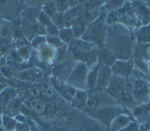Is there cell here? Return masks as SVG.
<instances>
[{"label":"cell","mask_w":150,"mask_h":131,"mask_svg":"<svg viewBox=\"0 0 150 131\" xmlns=\"http://www.w3.org/2000/svg\"><path fill=\"white\" fill-rule=\"evenodd\" d=\"M135 35L138 41L141 43L150 42V23L140 28Z\"/></svg>","instance_id":"obj_18"},{"label":"cell","mask_w":150,"mask_h":131,"mask_svg":"<svg viewBox=\"0 0 150 131\" xmlns=\"http://www.w3.org/2000/svg\"><path fill=\"white\" fill-rule=\"evenodd\" d=\"M18 77L26 82H39L43 78V73L42 70L37 67L26 68L18 73Z\"/></svg>","instance_id":"obj_11"},{"label":"cell","mask_w":150,"mask_h":131,"mask_svg":"<svg viewBox=\"0 0 150 131\" xmlns=\"http://www.w3.org/2000/svg\"><path fill=\"white\" fill-rule=\"evenodd\" d=\"M14 70L6 63L0 69V72L7 79L12 78L14 76Z\"/></svg>","instance_id":"obj_32"},{"label":"cell","mask_w":150,"mask_h":131,"mask_svg":"<svg viewBox=\"0 0 150 131\" xmlns=\"http://www.w3.org/2000/svg\"><path fill=\"white\" fill-rule=\"evenodd\" d=\"M89 93L86 90L77 89V91L71 100V103L73 106L79 109H84L88 97Z\"/></svg>","instance_id":"obj_13"},{"label":"cell","mask_w":150,"mask_h":131,"mask_svg":"<svg viewBox=\"0 0 150 131\" xmlns=\"http://www.w3.org/2000/svg\"><path fill=\"white\" fill-rule=\"evenodd\" d=\"M125 113L124 108L117 105H109L98 108L88 113L91 116L109 127L114 119L118 115Z\"/></svg>","instance_id":"obj_4"},{"label":"cell","mask_w":150,"mask_h":131,"mask_svg":"<svg viewBox=\"0 0 150 131\" xmlns=\"http://www.w3.org/2000/svg\"><path fill=\"white\" fill-rule=\"evenodd\" d=\"M112 73L127 78L133 70V62L131 60H116L110 67Z\"/></svg>","instance_id":"obj_9"},{"label":"cell","mask_w":150,"mask_h":131,"mask_svg":"<svg viewBox=\"0 0 150 131\" xmlns=\"http://www.w3.org/2000/svg\"><path fill=\"white\" fill-rule=\"evenodd\" d=\"M2 56H3V53L0 51V58H2Z\"/></svg>","instance_id":"obj_40"},{"label":"cell","mask_w":150,"mask_h":131,"mask_svg":"<svg viewBox=\"0 0 150 131\" xmlns=\"http://www.w3.org/2000/svg\"><path fill=\"white\" fill-rule=\"evenodd\" d=\"M87 66L83 63H78L74 66L67 78L68 84L77 89H83L86 87L88 76Z\"/></svg>","instance_id":"obj_6"},{"label":"cell","mask_w":150,"mask_h":131,"mask_svg":"<svg viewBox=\"0 0 150 131\" xmlns=\"http://www.w3.org/2000/svg\"><path fill=\"white\" fill-rule=\"evenodd\" d=\"M145 3V4L150 9V1H144V2Z\"/></svg>","instance_id":"obj_37"},{"label":"cell","mask_w":150,"mask_h":131,"mask_svg":"<svg viewBox=\"0 0 150 131\" xmlns=\"http://www.w3.org/2000/svg\"><path fill=\"white\" fill-rule=\"evenodd\" d=\"M9 45V39L2 38L0 39V51L3 53V52L6 51Z\"/></svg>","instance_id":"obj_34"},{"label":"cell","mask_w":150,"mask_h":131,"mask_svg":"<svg viewBox=\"0 0 150 131\" xmlns=\"http://www.w3.org/2000/svg\"><path fill=\"white\" fill-rule=\"evenodd\" d=\"M59 36L64 44L68 45H70L75 40L71 28H64L60 29Z\"/></svg>","instance_id":"obj_22"},{"label":"cell","mask_w":150,"mask_h":131,"mask_svg":"<svg viewBox=\"0 0 150 131\" xmlns=\"http://www.w3.org/2000/svg\"><path fill=\"white\" fill-rule=\"evenodd\" d=\"M27 107L34 113L38 115H42L46 110V105L40 99L36 98H32L28 101Z\"/></svg>","instance_id":"obj_15"},{"label":"cell","mask_w":150,"mask_h":131,"mask_svg":"<svg viewBox=\"0 0 150 131\" xmlns=\"http://www.w3.org/2000/svg\"><path fill=\"white\" fill-rule=\"evenodd\" d=\"M39 49L40 50V57L42 59L47 61L54 56L53 47L50 45H46L45 43L43 44Z\"/></svg>","instance_id":"obj_23"},{"label":"cell","mask_w":150,"mask_h":131,"mask_svg":"<svg viewBox=\"0 0 150 131\" xmlns=\"http://www.w3.org/2000/svg\"><path fill=\"white\" fill-rule=\"evenodd\" d=\"M127 83L126 78L112 73L105 92L115 101L119 102Z\"/></svg>","instance_id":"obj_7"},{"label":"cell","mask_w":150,"mask_h":131,"mask_svg":"<svg viewBox=\"0 0 150 131\" xmlns=\"http://www.w3.org/2000/svg\"><path fill=\"white\" fill-rule=\"evenodd\" d=\"M107 22L110 23L114 22H120L125 24L128 28H134L140 24L137 19L131 4H124L119 9L110 12L107 16Z\"/></svg>","instance_id":"obj_3"},{"label":"cell","mask_w":150,"mask_h":131,"mask_svg":"<svg viewBox=\"0 0 150 131\" xmlns=\"http://www.w3.org/2000/svg\"><path fill=\"white\" fill-rule=\"evenodd\" d=\"M98 58L100 59L101 64L110 68L117 60L111 51L106 46L100 50V53L98 54Z\"/></svg>","instance_id":"obj_14"},{"label":"cell","mask_w":150,"mask_h":131,"mask_svg":"<svg viewBox=\"0 0 150 131\" xmlns=\"http://www.w3.org/2000/svg\"><path fill=\"white\" fill-rule=\"evenodd\" d=\"M2 109H3V108H2V106H1V105L0 104V114H1V113L2 112Z\"/></svg>","instance_id":"obj_39"},{"label":"cell","mask_w":150,"mask_h":131,"mask_svg":"<svg viewBox=\"0 0 150 131\" xmlns=\"http://www.w3.org/2000/svg\"><path fill=\"white\" fill-rule=\"evenodd\" d=\"M119 102L128 106L134 105V104L135 103L134 99L131 83L128 82L127 83L124 89Z\"/></svg>","instance_id":"obj_17"},{"label":"cell","mask_w":150,"mask_h":131,"mask_svg":"<svg viewBox=\"0 0 150 131\" xmlns=\"http://www.w3.org/2000/svg\"><path fill=\"white\" fill-rule=\"evenodd\" d=\"M16 95L17 93L13 88L6 87L0 93V104L2 108L8 106L10 102L16 97Z\"/></svg>","instance_id":"obj_16"},{"label":"cell","mask_w":150,"mask_h":131,"mask_svg":"<svg viewBox=\"0 0 150 131\" xmlns=\"http://www.w3.org/2000/svg\"><path fill=\"white\" fill-rule=\"evenodd\" d=\"M130 122H131V116L126 113H124L116 117L109 127L112 131H120L129 125Z\"/></svg>","instance_id":"obj_12"},{"label":"cell","mask_w":150,"mask_h":131,"mask_svg":"<svg viewBox=\"0 0 150 131\" xmlns=\"http://www.w3.org/2000/svg\"><path fill=\"white\" fill-rule=\"evenodd\" d=\"M98 66L99 65H97L90 73H88L87 79V83H86V88L88 90V93L89 94H91L93 89L94 88L97 78V74H98Z\"/></svg>","instance_id":"obj_21"},{"label":"cell","mask_w":150,"mask_h":131,"mask_svg":"<svg viewBox=\"0 0 150 131\" xmlns=\"http://www.w3.org/2000/svg\"><path fill=\"white\" fill-rule=\"evenodd\" d=\"M38 19L39 20V23L42 24L43 26H44L46 28V29L54 24L52 22V19L42 11L39 12V14L38 15Z\"/></svg>","instance_id":"obj_27"},{"label":"cell","mask_w":150,"mask_h":131,"mask_svg":"<svg viewBox=\"0 0 150 131\" xmlns=\"http://www.w3.org/2000/svg\"><path fill=\"white\" fill-rule=\"evenodd\" d=\"M46 38V41L53 48H61L63 47V46L65 45L62 41L58 36H52V35H47Z\"/></svg>","instance_id":"obj_26"},{"label":"cell","mask_w":150,"mask_h":131,"mask_svg":"<svg viewBox=\"0 0 150 131\" xmlns=\"http://www.w3.org/2000/svg\"><path fill=\"white\" fill-rule=\"evenodd\" d=\"M42 11L52 19L57 12L54 1H50L45 4L42 7Z\"/></svg>","instance_id":"obj_25"},{"label":"cell","mask_w":150,"mask_h":131,"mask_svg":"<svg viewBox=\"0 0 150 131\" xmlns=\"http://www.w3.org/2000/svg\"><path fill=\"white\" fill-rule=\"evenodd\" d=\"M134 101L138 105L150 102V83L141 76H137L131 83Z\"/></svg>","instance_id":"obj_5"},{"label":"cell","mask_w":150,"mask_h":131,"mask_svg":"<svg viewBox=\"0 0 150 131\" xmlns=\"http://www.w3.org/2000/svg\"><path fill=\"white\" fill-rule=\"evenodd\" d=\"M105 46L113 53L117 60H129L134 52V43L129 36L121 35L115 31H107Z\"/></svg>","instance_id":"obj_1"},{"label":"cell","mask_w":150,"mask_h":131,"mask_svg":"<svg viewBox=\"0 0 150 131\" xmlns=\"http://www.w3.org/2000/svg\"><path fill=\"white\" fill-rule=\"evenodd\" d=\"M6 63H7L6 58L5 56H3L2 58H0V69L2 67H3L5 65H6Z\"/></svg>","instance_id":"obj_35"},{"label":"cell","mask_w":150,"mask_h":131,"mask_svg":"<svg viewBox=\"0 0 150 131\" xmlns=\"http://www.w3.org/2000/svg\"><path fill=\"white\" fill-rule=\"evenodd\" d=\"M6 87H7L6 85H5V83H0V93H1Z\"/></svg>","instance_id":"obj_36"},{"label":"cell","mask_w":150,"mask_h":131,"mask_svg":"<svg viewBox=\"0 0 150 131\" xmlns=\"http://www.w3.org/2000/svg\"><path fill=\"white\" fill-rule=\"evenodd\" d=\"M87 25H87L84 22L76 19L71 26V29L74 38H81L86 31Z\"/></svg>","instance_id":"obj_20"},{"label":"cell","mask_w":150,"mask_h":131,"mask_svg":"<svg viewBox=\"0 0 150 131\" xmlns=\"http://www.w3.org/2000/svg\"><path fill=\"white\" fill-rule=\"evenodd\" d=\"M125 2L122 1H110L105 2L104 7L106 10L109 11L110 12L114 11L120 8H121Z\"/></svg>","instance_id":"obj_28"},{"label":"cell","mask_w":150,"mask_h":131,"mask_svg":"<svg viewBox=\"0 0 150 131\" xmlns=\"http://www.w3.org/2000/svg\"><path fill=\"white\" fill-rule=\"evenodd\" d=\"M54 3L57 12L64 13L70 8L67 1H56Z\"/></svg>","instance_id":"obj_31"},{"label":"cell","mask_w":150,"mask_h":131,"mask_svg":"<svg viewBox=\"0 0 150 131\" xmlns=\"http://www.w3.org/2000/svg\"><path fill=\"white\" fill-rule=\"evenodd\" d=\"M1 123L6 129L12 130L16 127V122L8 116L4 115L1 118Z\"/></svg>","instance_id":"obj_29"},{"label":"cell","mask_w":150,"mask_h":131,"mask_svg":"<svg viewBox=\"0 0 150 131\" xmlns=\"http://www.w3.org/2000/svg\"><path fill=\"white\" fill-rule=\"evenodd\" d=\"M112 72L110 68L101 64L98 66L96 83L91 93H100L105 92Z\"/></svg>","instance_id":"obj_8"},{"label":"cell","mask_w":150,"mask_h":131,"mask_svg":"<svg viewBox=\"0 0 150 131\" xmlns=\"http://www.w3.org/2000/svg\"><path fill=\"white\" fill-rule=\"evenodd\" d=\"M46 41V38L42 36H36L33 39H32L31 44L32 47H33L35 49H39L43 44L45 43Z\"/></svg>","instance_id":"obj_33"},{"label":"cell","mask_w":150,"mask_h":131,"mask_svg":"<svg viewBox=\"0 0 150 131\" xmlns=\"http://www.w3.org/2000/svg\"><path fill=\"white\" fill-rule=\"evenodd\" d=\"M147 68H148V72H150V62L147 63Z\"/></svg>","instance_id":"obj_38"},{"label":"cell","mask_w":150,"mask_h":131,"mask_svg":"<svg viewBox=\"0 0 150 131\" xmlns=\"http://www.w3.org/2000/svg\"><path fill=\"white\" fill-rule=\"evenodd\" d=\"M106 22V14L104 12L100 14L87 25L81 39L95 45L102 46L105 41L107 35Z\"/></svg>","instance_id":"obj_2"},{"label":"cell","mask_w":150,"mask_h":131,"mask_svg":"<svg viewBox=\"0 0 150 131\" xmlns=\"http://www.w3.org/2000/svg\"><path fill=\"white\" fill-rule=\"evenodd\" d=\"M150 111V102L138 105L133 109V115L138 119H142L146 117Z\"/></svg>","instance_id":"obj_19"},{"label":"cell","mask_w":150,"mask_h":131,"mask_svg":"<svg viewBox=\"0 0 150 131\" xmlns=\"http://www.w3.org/2000/svg\"><path fill=\"white\" fill-rule=\"evenodd\" d=\"M39 92L46 98H51L54 95V88L52 85L47 82H43L39 86Z\"/></svg>","instance_id":"obj_24"},{"label":"cell","mask_w":150,"mask_h":131,"mask_svg":"<svg viewBox=\"0 0 150 131\" xmlns=\"http://www.w3.org/2000/svg\"><path fill=\"white\" fill-rule=\"evenodd\" d=\"M131 6L140 23L146 25L150 23V9L144 2L134 1L131 4Z\"/></svg>","instance_id":"obj_10"},{"label":"cell","mask_w":150,"mask_h":131,"mask_svg":"<svg viewBox=\"0 0 150 131\" xmlns=\"http://www.w3.org/2000/svg\"><path fill=\"white\" fill-rule=\"evenodd\" d=\"M52 22L60 30L64 28V13L57 12L52 18Z\"/></svg>","instance_id":"obj_30"}]
</instances>
